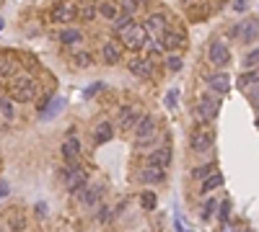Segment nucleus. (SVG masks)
Listing matches in <instances>:
<instances>
[{
    "label": "nucleus",
    "mask_w": 259,
    "mask_h": 232,
    "mask_svg": "<svg viewBox=\"0 0 259 232\" xmlns=\"http://www.w3.org/2000/svg\"><path fill=\"white\" fill-rule=\"evenodd\" d=\"M140 207H143V209H148V212H150V209H156V194H153V191H145V194L140 196Z\"/></svg>",
    "instance_id": "30"
},
{
    "label": "nucleus",
    "mask_w": 259,
    "mask_h": 232,
    "mask_svg": "<svg viewBox=\"0 0 259 232\" xmlns=\"http://www.w3.org/2000/svg\"><path fill=\"white\" fill-rule=\"evenodd\" d=\"M207 59L212 62L215 67H225L228 62H231V52H228V46L223 41H212L207 46Z\"/></svg>",
    "instance_id": "6"
},
{
    "label": "nucleus",
    "mask_w": 259,
    "mask_h": 232,
    "mask_svg": "<svg viewBox=\"0 0 259 232\" xmlns=\"http://www.w3.org/2000/svg\"><path fill=\"white\" fill-rule=\"evenodd\" d=\"M104 196V183H96V186H91V189L83 194V207H96L99 201Z\"/></svg>",
    "instance_id": "19"
},
{
    "label": "nucleus",
    "mask_w": 259,
    "mask_h": 232,
    "mask_svg": "<svg viewBox=\"0 0 259 232\" xmlns=\"http://www.w3.org/2000/svg\"><path fill=\"white\" fill-rule=\"evenodd\" d=\"M0 114H3V119H8V121L16 119V108H13V101L8 96H0Z\"/></svg>",
    "instance_id": "24"
},
{
    "label": "nucleus",
    "mask_w": 259,
    "mask_h": 232,
    "mask_svg": "<svg viewBox=\"0 0 259 232\" xmlns=\"http://www.w3.org/2000/svg\"><path fill=\"white\" fill-rule=\"evenodd\" d=\"M63 181H65V189L73 194V196H81L88 186V176L83 168H70V170H63Z\"/></svg>",
    "instance_id": "3"
},
{
    "label": "nucleus",
    "mask_w": 259,
    "mask_h": 232,
    "mask_svg": "<svg viewBox=\"0 0 259 232\" xmlns=\"http://www.w3.org/2000/svg\"><path fill=\"white\" fill-rule=\"evenodd\" d=\"M223 186V176L218 173V170H212V173H207L205 178H202V194H210V191H215V189H220Z\"/></svg>",
    "instance_id": "20"
},
{
    "label": "nucleus",
    "mask_w": 259,
    "mask_h": 232,
    "mask_svg": "<svg viewBox=\"0 0 259 232\" xmlns=\"http://www.w3.org/2000/svg\"><path fill=\"white\" fill-rule=\"evenodd\" d=\"M112 137H114V127H112L109 121L96 124V129H94V142H96V145H106Z\"/></svg>",
    "instance_id": "17"
},
{
    "label": "nucleus",
    "mask_w": 259,
    "mask_h": 232,
    "mask_svg": "<svg viewBox=\"0 0 259 232\" xmlns=\"http://www.w3.org/2000/svg\"><path fill=\"white\" fill-rule=\"evenodd\" d=\"M50 101H52V93H42V98L37 101V108H39V114L44 111V108L50 106Z\"/></svg>",
    "instance_id": "38"
},
{
    "label": "nucleus",
    "mask_w": 259,
    "mask_h": 232,
    "mask_svg": "<svg viewBox=\"0 0 259 232\" xmlns=\"http://www.w3.org/2000/svg\"><path fill=\"white\" fill-rule=\"evenodd\" d=\"M236 230H238V227H233V225H228V222H225V225L220 227V232H236Z\"/></svg>",
    "instance_id": "46"
},
{
    "label": "nucleus",
    "mask_w": 259,
    "mask_h": 232,
    "mask_svg": "<svg viewBox=\"0 0 259 232\" xmlns=\"http://www.w3.org/2000/svg\"><path fill=\"white\" fill-rule=\"evenodd\" d=\"M218 114H220V101L215 96H200V101H197V116L207 121V119H215Z\"/></svg>",
    "instance_id": "5"
},
{
    "label": "nucleus",
    "mask_w": 259,
    "mask_h": 232,
    "mask_svg": "<svg viewBox=\"0 0 259 232\" xmlns=\"http://www.w3.org/2000/svg\"><path fill=\"white\" fill-rule=\"evenodd\" d=\"M212 147V132L210 129H194L192 132V150L194 152H207Z\"/></svg>",
    "instance_id": "7"
},
{
    "label": "nucleus",
    "mask_w": 259,
    "mask_h": 232,
    "mask_svg": "<svg viewBox=\"0 0 259 232\" xmlns=\"http://www.w3.org/2000/svg\"><path fill=\"white\" fill-rule=\"evenodd\" d=\"M246 0H233V10H238V13H243V10H246Z\"/></svg>",
    "instance_id": "42"
},
{
    "label": "nucleus",
    "mask_w": 259,
    "mask_h": 232,
    "mask_svg": "<svg viewBox=\"0 0 259 232\" xmlns=\"http://www.w3.org/2000/svg\"><path fill=\"white\" fill-rule=\"evenodd\" d=\"M57 39L63 41V44H75V41H81V39H83V34H81L78 28H63V31L57 34Z\"/></svg>",
    "instance_id": "23"
},
{
    "label": "nucleus",
    "mask_w": 259,
    "mask_h": 232,
    "mask_svg": "<svg viewBox=\"0 0 259 232\" xmlns=\"http://www.w3.org/2000/svg\"><path fill=\"white\" fill-rule=\"evenodd\" d=\"M161 49L171 52V49H179V46H184V36L176 34V31H161Z\"/></svg>",
    "instance_id": "11"
},
{
    "label": "nucleus",
    "mask_w": 259,
    "mask_h": 232,
    "mask_svg": "<svg viewBox=\"0 0 259 232\" xmlns=\"http://www.w3.org/2000/svg\"><path fill=\"white\" fill-rule=\"evenodd\" d=\"M127 70L138 77H148V75H153V62L145 59V57H132L127 62Z\"/></svg>",
    "instance_id": "8"
},
{
    "label": "nucleus",
    "mask_w": 259,
    "mask_h": 232,
    "mask_svg": "<svg viewBox=\"0 0 259 232\" xmlns=\"http://www.w3.org/2000/svg\"><path fill=\"white\" fill-rule=\"evenodd\" d=\"M241 31H243V41H254L256 39V18H251L249 23H241Z\"/></svg>",
    "instance_id": "26"
},
{
    "label": "nucleus",
    "mask_w": 259,
    "mask_h": 232,
    "mask_svg": "<svg viewBox=\"0 0 259 232\" xmlns=\"http://www.w3.org/2000/svg\"><path fill=\"white\" fill-rule=\"evenodd\" d=\"M91 62H94V57H91L88 52H78V54H75V65H78V67H88Z\"/></svg>",
    "instance_id": "33"
},
{
    "label": "nucleus",
    "mask_w": 259,
    "mask_h": 232,
    "mask_svg": "<svg viewBox=\"0 0 259 232\" xmlns=\"http://www.w3.org/2000/svg\"><path fill=\"white\" fill-rule=\"evenodd\" d=\"M8 225H11V230H24V225H26V222H24V214L11 212V222H8Z\"/></svg>",
    "instance_id": "32"
},
{
    "label": "nucleus",
    "mask_w": 259,
    "mask_h": 232,
    "mask_svg": "<svg viewBox=\"0 0 259 232\" xmlns=\"http://www.w3.org/2000/svg\"><path fill=\"white\" fill-rule=\"evenodd\" d=\"M0 28H3V21H0Z\"/></svg>",
    "instance_id": "49"
},
{
    "label": "nucleus",
    "mask_w": 259,
    "mask_h": 232,
    "mask_svg": "<svg viewBox=\"0 0 259 232\" xmlns=\"http://www.w3.org/2000/svg\"><path fill=\"white\" fill-rule=\"evenodd\" d=\"M78 155H81V139L78 137L65 139V142H63V158L68 163H75V160H78Z\"/></svg>",
    "instance_id": "16"
},
{
    "label": "nucleus",
    "mask_w": 259,
    "mask_h": 232,
    "mask_svg": "<svg viewBox=\"0 0 259 232\" xmlns=\"http://www.w3.org/2000/svg\"><path fill=\"white\" fill-rule=\"evenodd\" d=\"M37 93H39V85H37V80H32L29 75L13 77L11 85H8V98H11L13 103H29V101H34Z\"/></svg>",
    "instance_id": "1"
},
{
    "label": "nucleus",
    "mask_w": 259,
    "mask_h": 232,
    "mask_svg": "<svg viewBox=\"0 0 259 232\" xmlns=\"http://www.w3.org/2000/svg\"><path fill=\"white\" fill-rule=\"evenodd\" d=\"M127 26H132V15H125V13H119L117 18H114V31H117V36L125 31Z\"/></svg>",
    "instance_id": "27"
},
{
    "label": "nucleus",
    "mask_w": 259,
    "mask_h": 232,
    "mask_svg": "<svg viewBox=\"0 0 259 232\" xmlns=\"http://www.w3.org/2000/svg\"><path fill=\"white\" fill-rule=\"evenodd\" d=\"M50 18L57 21V23H68V21L75 18V8H73L70 3H57V5L52 8V15H50Z\"/></svg>",
    "instance_id": "12"
},
{
    "label": "nucleus",
    "mask_w": 259,
    "mask_h": 232,
    "mask_svg": "<svg viewBox=\"0 0 259 232\" xmlns=\"http://www.w3.org/2000/svg\"><path fill=\"white\" fill-rule=\"evenodd\" d=\"M215 170V165H202V168H194L192 170V178H205L207 173H212Z\"/></svg>",
    "instance_id": "34"
},
{
    "label": "nucleus",
    "mask_w": 259,
    "mask_h": 232,
    "mask_svg": "<svg viewBox=\"0 0 259 232\" xmlns=\"http://www.w3.org/2000/svg\"><path fill=\"white\" fill-rule=\"evenodd\" d=\"M135 3H138V5H143V3H148V0H135Z\"/></svg>",
    "instance_id": "48"
},
{
    "label": "nucleus",
    "mask_w": 259,
    "mask_h": 232,
    "mask_svg": "<svg viewBox=\"0 0 259 232\" xmlns=\"http://www.w3.org/2000/svg\"><path fill=\"white\" fill-rule=\"evenodd\" d=\"M236 232H251V230H249V225H241V227H238Z\"/></svg>",
    "instance_id": "47"
},
{
    "label": "nucleus",
    "mask_w": 259,
    "mask_h": 232,
    "mask_svg": "<svg viewBox=\"0 0 259 232\" xmlns=\"http://www.w3.org/2000/svg\"><path fill=\"white\" fill-rule=\"evenodd\" d=\"M215 209H218V199L207 196L205 207H202V220H205V222H207V220H212V214H215Z\"/></svg>",
    "instance_id": "28"
},
{
    "label": "nucleus",
    "mask_w": 259,
    "mask_h": 232,
    "mask_svg": "<svg viewBox=\"0 0 259 232\" xmlns=\"http://www.w3.org/2000/svg\"><path fill=\"white\" fill-rule=\"evenodd\" d=\"M119 41L125 44V49H130V52H140V49H145V44L150 41V36L145 34V28L143 26H127L125 31L119 34Z\"/></svg>",
    "instance_id": "2"
},
{
    "label": "nucleus",
    "mask_w": 259,
    "mask_h": 232,
    "mask_svg": "<svg viewBox=\"0 0 259 232\" xmlns=\"http://www.w3.org/2000/svg\"><path fill=\"white\" fill-rule=\"evenodd\" d=\"M166 67H169L171 72H179L181 70V59L179 57H166Z\"/></svg>",
    "instance_id": "37"
},
{
    "label": "nucleus",
    "mask_w": 259,
    "mask_h": 232,
    "mask_svg": "<svg viewBox=\"0 0 259 232\" xmlns=\"http://www.w3.org/2000/svg\"><path fill=\"white\" fill-rule=\"evenodd\" d=\"M143 28H145V34H148V36L161 34V31H166V15H163V13H153V15H148Z\"/></svg>",
    "instance_id": "14"
},
{
    "label": "nucleus",
    "mask_w": 259,
    "mask_h": 232,
    "mask_svg": "<svg viewBox=\"0 0 259 232\" xmlns=\"http://www.w3.org/2000/svg\"><path fill=\"white\" fill-rule=\"evenodd\" d=\"M75 15L83 18V21H94L96 18V5L94 3H83L81 8H75Z\"/></svg>",
    "instance_id": "25"
},
{
    "label": "nucleus",
    "mask_w": 259,
    "mask_h": 232,
    "mask_svg": "<svg viewBox=\"0 0 259 232\" xmlns=\"http://www.w3.org/2000/svg\"><path fill=\"white\" fill-rule=\"evenodd\" d=\"M8 194H11V186H8L6 181H0V199H6Z\"/></svg>",
    "instance_id": "43"
},
{
    "label": "nucleus",
    "mask_w": 259,
    "mask_h": 232,
    "mask_svg": "<svg viewBox=\"0 0 259 232\" xmlns=\"http://www.w3.org/2000/svg\"><path fill=\"white\" fill-rule=\"evenodd\" d=\"M63 103H65V101H63V96H52L50 106L44 108V111H42L39 116H42V119H47V121H50V119H55V116H57V111L63 108Z\"/></svg>",
    "instance_id": "22"
},
{
    "label": "nucleus",
    "mask_w": 259,
    "mask_h": 232,
    "mask_svg": "<svg viewBox=\"0 0 259 232\" xmlns=\"http://www.w3.org/2000/svg\"><path fill=\"white\" fill-rule=\"evenodd\" d=\"M140 116H143V114H140L135 106H122V108H119V127H122V129H132L135 124L140 121Z\"/></svg>",
    "instance_id": "9"
},
{
    "label": "nucleus",
    "mask_w": 259,
    "mask_h": 232,
    "mask_svg": "<svg viewBox=\"0 0 259 232\" xmlns=\"http://www.w3.org/2000/svg\"><path fill=\"white\" fill-rule=\"evenodd\" d=\"M207 85L215 93H220V96H225V93L231 90V77H228V72H212L207 77Z\"/></svg>",
    "instance_id": "10"
},
{
    "label": "nucleus",
    "mask_w": 259,
    "mask_h": 232,
    "mask_svg": "<svg viewBox=\"0 0 259 232\" xmlns=\"http://www.w3.org/2000/svg\"><path fill=\"white\" fill-rule=\"evenodd\" d=\"M156 132H158V127H156V119L153 116H140V121L135 124V142H138V147H143L145 142H153L156 139Z\"/></svg>",
    "instance_id": "4"
},
{
    "label": "nucleus",
    "mask_w": 259,
    "mask_h": 232,
    "mask_svg": "<svg viewBox=\"0 0 259 232\" xmlns=\"http://www.w3.org/2000/svg\"><path fill=\"white\" fill-rule=\"evenodd\" d=\"M256 54H259V52H256V49H251V52H249L246 57H243V65L254 70V65H256Z\"/></svg>",
    "instance_id": "40"
},
{
    "label": "nucleus",
    "mask_w": 259,
    "mask_h": 232,
    "mask_svg": "<svg viewBox=\"0 0 259 232\" xmlns=\"http://www.w3.org/2000/svg\"><path fill=\"white\" fill-rule=\"evenodd\" d=\"M109 217H112V212L106 209V207H101L99 214H96V220H99V222H109Z\"/></svg>",
    "instance_id": "41"
},
{
    "label": "nucleus",
    "mask_w": 259,
    "mask_h": 232,
    "mask_svg": "<svg viewBox=\"0 0 259 232\" xmlns=\"http://www.w3.org/2000/svg\"><path fill=\"white\" fill-rule=\"evenodd\" d=\"M37 214H39V217L47 214V204H44V201H39V204H37Z\"/></svg>",
    "instance_id": "44"
},
{
    "label": "nucleus",
    "mask_w": 259,
    "mask_h": 232,
    "mask_svg": "<svg viewBox=\"0 0 259 232\" xmlns=\"http://www.w3.org/2000/svg\"><path fill=\"white\" fill-rule=\"evenodd\" d=\"M176 96H179V90H171V93H169V106H171V108L176 106Z\"/></svg>",
    "instance_id": "45"
},
{
    "label": "nucleus",
    "mask_w": 259,
    "mask_h": 232,
    "mask_svg": "<svg viewBox=\"0 0 259 232\" xmlns=\"http://www.w3.org/2000/svg\"><path fill=\"white\" fill-rule=\"evenodd\" d=\"M163 178H166V170H163V168H153V165L143 168V173H140V181H143V183H161Z\"/></svg>",
    "instance_id": "18"
},
{
    "label": "nucleus",
    "mask_w": 259,
    "mask_h": 232,
    "mask_svg": "<svg viewBox=\"0 0 259 232\" xmlns=\"http://www.w3.org/2000/svg\"><path fill=\"white\" fill-rule=\"evenodd\" d=\"M135 10H138V3H135V0H122V13L125 15H135Z\"/></svg>",
    "instance_id": "35"
},
{
    "label": "nucleus",
    "mask_w": 259,
    "mask_h": 232,
    "mask_svg": "<svg viewBox=\"0 0 259 232\" xmlns=\"http://www.w3.org/2000/svg\"><path fill=\"white\" fill-rule=\"evenodd\" d=\"M119 44L117 41H104L101 46V59H104V65H117L119 62Z\"/></svg>",
    "instance_id": "15"
},
{
    "label": "nucleus",
    "mask_w": 259,
    "mask_h": 232,
    "mask_svg": "<svg viewBox=\"0 0 259 232\" xmlns=\"http://www.w3.org/2000/svg\"><path fill=\"white\" fill-rule=\"evenodd\" d=\"M0 96H3V93H0Z\"/></svg>",
    "instance_id": "50"
},
{
    "label": "nucleus",
    "mask_w": 259,
    "mask_h": 232,
    "mask_svg": "<svg viewBox=\"0 0 259 232\" xmlns=\"http://www.w3.org/2000/svg\"><path fill=\"white\" fill-rule=\"evenodd\" d=\"M13 72H16V65L11 59H0V77H11Z\"/></svg>",
    "instance_id": "31"
},
{
    "label": "nucleus",
    "mask_w": 259,
    "mask_h": 232,
    "mask_svg": "<svg viewBox=\"0 0 259 232\" xmlns=\"http://www.w3.org/2000/svg\"><path fill=\"white\" fill-rule=\"evenodd\" d=\"M96 15H101V18H106V21H114L119 15V8L112 3V0H104V3L96 5Z\"/></svg>",
    "instance_id": "21"
},
{
    "label": "nucleus",
    "mask_w": 259,
    "mask_h": 232,
    "mask_svg": "<svg viewBox=\"0 0 259 232\" xmlns=\"http://www.w3.org/2000/svg\"><path fill=\"white\" fill-rule=\"evenodd\" d=\"M249 83H251V85H256V70H249L246 75L241 77V85H243V88H246Z\"/></svg>",
    "instance_id": "39"
},
{
    "label": "nucleus",
    "mask_w": 259,
    "mask_h": 232,
    "mask_svg": "<svg viewBox=\"0 0 259 232\" xmlns=\"http://www.w3.org/2000/svg\"><path fill=\"white\" fill-rule=\"evenodd\" d=\"M228 217H231V201L223 199L220 204H218V222H220V225H225V222H228Z\"/></svg>",
    "instance_id": "29"
},
{
    "label": "nucleus",
    "mask_w": 259,
    "mask_h": 232,
    "mask_svg": "<svg viewBox=\"0 0 259 232\" xmlns=\"http://www.w3.org/2000/svg\"><path fill=\"white\" fill-rule=\"evenodd\" d=\"M99 90H104V83H94V85H88V88L83 90V98H94Z\"/></svg>",
    "instance_id": "36"
},
{
    "label": "nucleus",
    "mask_w": 259,
    "mask_h": 232,
    "mask_svg": "<svg viewBox=\"0 0 259 232\" xmlns=\"http://www.w3.org/2000/svg\"><path fill=\"white\" fill-rule=\"evenodd\" d=\"M169 163H171V147H161V150L148 155V165H153V168H163L166 170Z\"/></svg>",
    "instance_id": "13"
}]
</instances>
